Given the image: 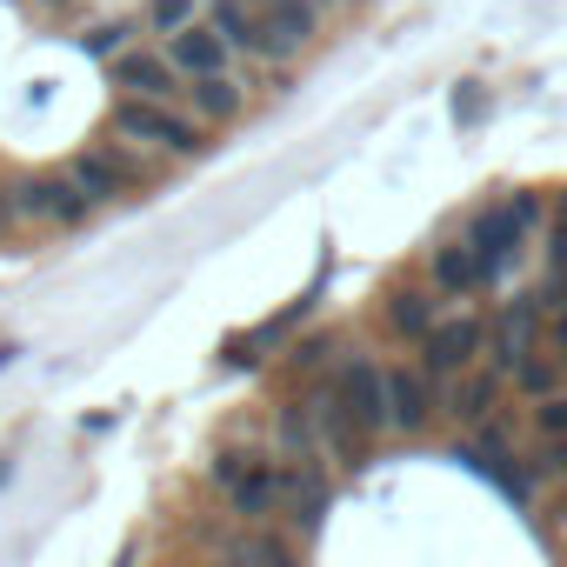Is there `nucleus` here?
Masks as SVG:
<instances>
[{"mask_svg":"<svg viewBox=\"0 0 567 567\" xmlns=\"http://www.w3.org/2000/svg\"><path fill=\"white\" fill-rule=\"evenodd\" d=\"M381 328H388L394 341H421V334L434 328V295H427V288H394V295L381 301Z\"/></svg>","mask_w":567,"mask_h":567,"instance_id":"a211bd4d","label":"nucleus"},{"mask_svg":"<svg viewBox=\"0 0 567 567\" xmlns=\"http://www.w3.org/2000/svg\"><path fill=\"white\" fill-rule=\"evenodd\" d=\"M254 14H260V34H267V68H288L315 41V28H321L315 0H260Z\"/></svg>","mask_w":567,"mask_h":567,"instance_id":"9d476101","label":"nucleus"},{"mask_svg":"<svg viewBox=\"0 0 567 567\" xmlns=\"http://www.w3.org/2000/svg\"><path fill=\"white\" fill-rule=\"evenodd\" d=\"M41 8H54V14H61V8H74V0H41Z\"/></svg>","mask_w":567,"mask_h":567,"instance_id":"cd10ccee","label":"nucleus"},{"mask_svg":"<svg viewBox=\"0 0 567 567\" xmlns=\"http://www.w3.org/2000/svg\"><path fill=\"white\" fill-rule=\"evenodd\" d=\"M560 514H567V494H560Z\"/></svg>","mask_w":567,"mask_h":567,"instance_id":"c756f323","label":"nucleus"},{"mask_svg":"<svg viewBox=\"0 0 567 567\" xmlns=\"http://www.w3.org/2000/svg\"><path fill=\"white\" fill-rule=\"evenodd\" d=\"M481 348H487V321H481V315H454V321H434V328L421 334V368H427L434 381H447V374L474 368Z\"/></svg>","mask_w":567,"mask_h":567,"instance_id":"6e6552de","label":"nucleus"},{"mask_svg":"<svg viewBox=\"0 0 567 567\" xmlns=\"http://www.w3.org/2000/svg\"><path fill=\"white\" fill-rule=\"evenodd\" d=\"M427 280H434V295H447V301H467V295L487 288V274H481L467 234H461V240H441V247L427 254Z\"/></svg>","mask_w":567,"mask_h":567,"instance_id":"4468645a","label":"nucleus"},{"mask_svg":"<svg viewBox=\"0 0 567 567\" xmlns=\"http://www.w3.org/2000/svg\"><path fill=\"white\" fill-rule=\"evenodd\" d=\"M560 368H567V361H560L554 348H547V354L534 348V354H520V361H514V374H507V381H514V388H520V394L534 401V394H547V388L560 381Z\"/></svg>","mask_w":567,"mask_h":567,"instance_id":"6ab92c4d","label":"nucleus"},{"mask_svg":"<svg viewBox=\"0 0 567 567\" xmlns=\"http://www.w3.org/2000/svg\"><path fill=\"white\" fill-rule=\"evenodd\" d=\"M534 220H540V200L534 194H514V200H494V207H481L474 220H467V247H474V260H481V274H487V288L520 260V247H527V234H534Z\"/></svg>","mask_w":567,"mask_h":567,"instance_id":"7ed1b4c3","label":"nucleus"},{"mask_svg":"<svg viewBox=\"0 0 567 567\" xmlns=\"http://www.w3.org/2000/svg\"><path fill=\"white\" fill-rule=\"evenodd\" d=\"M328 394H334V401L361 421V434H368V441L394 434V421H388V368H381L374 354L341 361V368H334V381H328Z\"/></svg>","mask_w":567,"mask_h":567,"instance_id":"423d86ee","label":"nucleus"},{"mask_svg":"<svg viewBox=\"0 0 567 567\" xmlns=\"http://www.w3.org/2000/svg\"><path fill=\"white\" fill-rule=\"evenodd\" d=\"M547 348L567 361V315H554V321H547Z\"/></svg>","mask_w":567,"mask_h":567,"instance_id":"bb28decb","label":"nucleus"},{"mask_svg":"<svg viewBox=\"0 0 567 567\" xmlns=\"http://www.w3.org/2000/svg\"><path fill=\"white\" fill-rule=\"evenodd\" d=\"M220 554H227V560H288L295 547H288V540H267V534H254V520H247V534L220 540Z\"/></svg>","mask_w":567,"mask_h":567,"instance_id":"aec40b11","label":"nucleus"},{"mask_svg":"<svg viewBox=\"0 0 567 567\" xmlns=\"http://www.w3.org/2000/svg\"><path fill=\"white\" fill-rule=\"evenodd\" d=\"M247 8H260V0H247Z\"/></svg>","mask_w":567,"mask_h":567,"instance_id":"7c9ffc66","label":"nucleus"},{"mask_svg":"<svg viewBox=\"0 0 567 567\" xmlns=\"http://www.w3.org/2000/svg\"><path fill=\"white\" fill-rule=\"evenodd\" d=\"M181 101H187L207 127H227V121H240L247 87H240L234 74H200V81H187V87H181Z\"/></svg>","mask_w":567,"mask_h":567,"instance_id":"dca6fc26","label":"nucleus"},{"mask_svg":"<svg viewBox=\"0 0 567 567\" xmlns=\"http://www.w3.org/2000/svg\"><path fill=\"white\" fill-rule=\"evenodd\" d=\"M308 421H315V441H321V461L328 467H354V461H368V434H361V421L328 394V388H315L308 394Z\"/></svg>","mask_w":567,"mask_h":567,"instance_id":"f8f14e48","label":"nucleus"},{"mask_svg":"<svg viewBox=\"0 0 567 567\" xmlns=\"http://www.w3.org/2000/svg\"><path fill=\"white\" fill-rule=\"evenodd\" d=\"M21 227V214H14V187H0V240H8Z\"/></svg>","mask_w":567,"mask_h":567,"instance_id":"a878e982","label":"nucleus"},{"mask_svg":"<svg viewBox=\"0 0 567 567\" xmlns=\"http://www.w3.org/2000/svg\"><path fill=\"white\" fill-rule=\"evenodd\" d=\"M121 141H141L167 161H200L207 154V121L187 107V101H141V94H121L114 101V121H107Z\"/></svg>","mask_w":567,"mask_h":567,"instance_id":"f257e3e1","label":"nucleus"},{"mask_svg":"<svg viewBox=\"0 0 567 567\" xmlns=\"http://www.w3.org/2000/svg\"><path fill=\"white\" fill-rule=\"evenodd\" d=\"M534 328H540V301H514V308L501 315V328H487L481 361H487V368H501V374H514V361H520V354H534Z\"/></svg>","mask_w":567,"mask_h":567,"instance_id":"2eb2a0df","label":"nucleus"},{"mask_svg":"<svg viewBox=\"0 0 567 567\" xmlns=\"http://www.w3.org/2000/svg\"><path fill=\"white\" fill-rule=\"evenodd\" d=\"M14 214L34 227H81L94 214V194L74 174H28L14 181Z\"/></svg>","mask_w":567,"mask_h":567,"instance_id":"39448f33","label":"nucleus"},{"mask_svg":"<svg viewBox=\"0 0 567 567\" xmlns=\"http://www.w3.org/2000/svg\"><path fill=\"white\" fill-rule=\"evenodd\" d=\"M161 48H167V61L181 68V81H200V74H227V68H234V48L214 34L207 14L187 21V28H174V34H161Z\"/></svg>","mask_w":567,"mask_h":567,"instance_id":"ddd939ff","label":"nucleus"},{"mask_svg":"<svg viewBox=\"0 0 567 567\" xmlns=\"http://www.w3.org/2000/svg\"><path fill=\"white\" fill-rule=\"evenodd\" d=\"M441 414V381L414 361H394L388 368V421H394V434H421L427 421Z\"/></svg>","mask_w":567,"mask_h":567,"instance_id":"9b49d317","label":"nucleus"},{"mask_svg":"<svg viewBox=\"0 0 567 567\" xmlns=\"http://www.w3.org/2000/svg\"><path fill=\"white\" fill-rule=\"evenodd\" d=\"M315 8H341V0H315Z\"/></svg>","mask_w":567,"mask_h":567,"instance_id":"c85d7f7f","label":"nucleus"},{"mask_svg":"<svg viewBox=\"0 0 567 567\" xmlns=\"http://www.w3.org/2000/svg\"><path fill=\"white\" fill-rule=\"evenodd\" d=\"M68 174L94 194V207H107V200H134L141 187H161V174H167V154H154V147H141V141H107V147H87V154H74L68 161Z\"/></svg>","mask_w":567,"mask_h":567,"instance_id":"f03ea898","label":"nucleus"},{"mask_svg":"<svg viewBox=\"0 0 567 567\" xmlns=\"http://www.w3.org/2000/svg\"><path fill=\"white\" fill-rule=\"evenodd\" d=\"M328 354H334V341H308V348H295V368H308V374H315Z\"/></svg>","mask_w":567,"mask_h":567,"instance_id":"393cba45","label":"nucleus"},{"mask_svg":"<svg viewBox=\"0 0 567 567\" xmlns=\"http://www.w3.org/2000/svg\"><path fill=\"white\" fill-rule=\"evenodd\" d=\"M107 74H114V87L121 94H141V101H181V68L167 61V48H121L114 61H107Z\"/></svg>","mask_w":567,"mask_h":567,"instance_id":"1a4fd4ad","label":"nucleus"},{"mask_svg":"<svg viewBox=\"0 0 567 567\" xmlns=\"http://www.w3.org/2000/svg\"><path fill=\"white\" fill-rule=\"evenodd\" d=\"M214 487H220L234 520H274V507H280V467L267 454H254V447L247 454L220 447L214 454Z\"/></svg>","mask_w":567,"mask_h":567,"instance_id":"20e7f679","label":"nucleus"},{"mask_svg":"<svg viewBox=\"0 0 567 567\" xmlns=\"http://www.w3.org/2000/svg\"><path fill=\"white\" fill-rule=\"evenodd\" d=\"M187 21H200V0H154V8H147V28L154 34H174Z\"/></svg>","mask_w":567,"mask_h":567,"instance_id":"5701e85b","label":"nucleus"},{"mask_svg":"<svg viewBox=\"0 0 567 567\" xmlns=\"http://www.w3.org/2000/svg\"><path fill=\"white\" fill-rule=\"evenodd\" d=\"M207 21H214V34H220L234 54L267 61V34H260V14L247 8V0H207Z\"/></svg>","mask_w":567,"mask_h":567,"instance_id":"f3484780","label":"nucleus"},{"mask_svg":"<svg viewBox=\"0 0 567 567\" xmlns=\"http://www.w3.org/2000/svg\"><path fill=\"white\" fill-rule=\"evenodd\" d=\"M547 254H554V267H567V200H560V214H554V234H547Z\"/></svg>","mask_w":567,"mask_h":567,"instance_id":"b1692460","label":"nucleus"},{"mask_svg":"<svg viewBox=\"0 0 567 567\" xmlns=\"http://www.w3.org/2000/svg\"><path fill=\"white\" fill-rule=\"evenodd\" d=\"M134 34H141L134 21H107V28H87V34H81V48H87V54H101V61H114L121 48H134Z\"/></svg>","mask_w":567,"mask_h":567,"instance_id":"4be33fe9","label":"nucleus"},{"mask_svg":"<svg viewBox=\"0 0 567 567\" xmlns=\"http://www.w3.org/2000/svg\"><path fill=\"white\" fill-rule=\"evenodd\" d=\"M527 421H534L540 441H560V434H567V394H560V388L534 394V414H527Z\"/></svg>","mask_w":567,"mask_h":567,"instance_id":"412c9836","label":"nucleus"},{"mask_svg":"<svg viewBox=\"0 0 567 567\" xmlns=\"http://www.w3.org/2000/svg\"><path fill=\"white\" fill-rule=\"evenodd\" d=\"M501 388H507V374L501 368H487V361H474V368H461V374H447L441 381V414L454 421V427H487L494 421V408H501Z\"/></svg>","mask_w":567,"mask_h":567,"instance_id":"0eeeda50","label":"nucleus"}]
</instances>
